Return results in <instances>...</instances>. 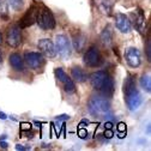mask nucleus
I'll use <instances>...</instances> for the list:
<instances>
[{
  "mask_svg": "<svg viewBox=\"0 0 151 151\" xmlns=\"http://www.w3.org/2000/svg\"><path fill=\"white\" fill-rule=\"evenodd\" d=\"M124 91H125V101H126L127 108L131 111L137 110L143 103V97L137 89L133 74H128L126 77V81L124 84Z\"/></svg>",
  "mask_w": 151,
  "mask_h": 151,
  "instance_id": "1",
  "label": "nucleus"
},
{
  "mask_svg": "<svg viewBox=\"0 0 151 151\" xmlns=\"http://www.w3.org/2000/svg\"><path fill=\"white\" fill-rule=\"evenodd\" d=\"M88 110L89 113L99 119H111L113 111H111V106L110 102L104 97V96H92L89 102H88Z\"/></svg>",
  "mask_w": 151,
  "mask_h": 151,
  "instance_id": "2",
  "label": "nucleus"
},
{
  "mask_svg": "<svg viewBox=\"0 0 151 151\" xmlns=\"http://www.w3.org/2000/svg\"><path fill=\"white\" fill-rule=\"evenodd\" d=\"M36 22H37V24H39V27L43 30H50V29L55 28V18H54L52 11L48 7H45V6L39 9L37 17H36Z\"/></svg>",
  "mask_w": 151,
  "mask_h": 151,
  "instance_id": "3",
  "label": "nucleus"
},
{
  "mask_svg": "<svg viewBox=\"0 0 151 151\" xmlns=\"http://www.w3.org/2000/svg\"><path fill=\"white\" fill-rule=\"evenodd\" d=\"M55 50L63 59H66L71 55V42L65 35H56L55 37Z\"/></svg>",
  "mask_w": 151,
  "mask_h": 151,
  "instance_id": "4",
  "label": "nucleus"
},
{
  "mask_svg": "<svg viewBox=\"0 0 151 151\" xmlns=\"http://www.w3.org/2000/svg\"><path fill=\"white\" fill-rule=\"evenodd\" d=\"M55 76H56V78H58V81L61 82L63 88L67 93H72L76 91V85L73 83V79L68 77L66 72L61 67H58L55 70Z\"/></svg>",
  "mask_w": 151,
  "mask_h": 151,
  "instance_id": "5",
  "label": "nucleus"
},
{
  "mask_svg": "<svg viewBox=\"0 0 151 151\" xmlns=\"http://www.w3.org/2000/svg\"><path fill=\"white\" fill-rule=\"evenodd\" d=\"M37 12H39V7H37L36 5L30 6V7L28 9V11L24 13V16L21 18V21H19V24H18V27H19L21 29H25V28L31 27V25L36 22Z\"/></svg>",
  "mask_w": 151,
  "mask_h": 151,
  "instance_id": "6",
  "label": "nucleus"
},
{
  "mask_svg": "<svg viewBox=\"0 0 151 151\" xmlns=\"http://www.w3.org/2000/svg\"><path fill=\"white\" fill-rule=\"evenodd\" d=\"M6 42L12 48H16V47H18L21 45L22 32H21V28L18 25H12V27L9 28L7 35H6Z\"/></svg>",
  "mask_w": 151,
  "mask_h": 151,
  "instance_id": "7",
  "label": "nucleus"
},
{
  "mask_svg": "<svg viewBox=\"0 0 151 151\" xmlns=\"http://www.w3.org/2000/svg\"><path fill=\"white\" fill-rule=\"evenodd\" d=\"M84 63L89 67H96L101 64V54L96 47H90L84 54Z\"/></svg>",
  "mask_w": 151,
  "mask_h": 151,
  "instance_id": "8",
  "label": "nucleus"
},
{
  "mask_svg": "<svg viewBox=\"0 0 151 151\" xmlns=\"http://www.w3.org/2000/svg\"><path fill=\"white\" fill-rule=\"evenodd\" d=\"M125 59L127 61V64L133 67V68H137L140 66L142 64V56H140V52L139 49L134 48V47H129L126 49L125 52Z\"/></svg>",
  "mask_w": 151,
  "mask_h": 151,
  "instance_id": "9",
  "label": "nucleus"
},
{
  "mask_svg": "<svg viewBox=\"0 0 151 151\" xmlns=\"http://www.w3.org/2000/svg\"><path fill=\"white\" fill-rule=\"evenodd\" d=\"M24 61L27 63V65L30 68L36 70V68H39L42 65L43 56H42V54L37 53V52H30V53H27L24 55Z\"/></svg>",
  "mask_w": 151,
  "mask_h": 151,
  "instance_id": "10",
  "label": "nucleus"
},
{
  "mask_svg": "<svg viewBox=\"0 0 151 151\" xmlns=\"http://www.w3.org/2000/svg\"><path fill=\"white\" fill-rule=\"evenodd\" d=\"M39 49L41 50L42 54H45L48 58H55L56 56V50L54 43L49 39H42L39 42Z\"/></svg>",
  "mask_w": 151,
  "mask_h": 151,
  "instance_id": "11",
  "label": "nucleus"
},
{
  "mask_svg": "<svg viewBox=\"0 0 151 151\" xmlns=\"http://www.w3.org/2000/svg\"><path fill=\"white\" fill-rule=\"evenodd\" d=\"M107 78H108V73L106 71H97L90 74V83L93 89L100 90Z\"/></svg>",
  "mask_w": 151,
  "mask_h": 151,
  "instance_id": "12",
  "label": "nucleus"
},
{
  "mask_svg": "<svg viewBox=\"0 0 151 151\" xmlns=\"http://www.w3.org/2000/svg\"><path fill=\"white\" fill-rule=\"evenodd\" d=\"M115 25L116 28L122 32V34H127L131 31L132 29V25H131V21L128 18L122 14V13H118L115 16Z\"/></svg>",
  "mask_w": 151,
  "mask_h": 151,
  "instance_id": "13",
  "label": "nucleus"
},
{
  "mask_svg": "<svg viewBox=\"0 0 151 151\" xmlns=\"http://www.w3.org/2000/svg\"><path fill=\"white\" fill-rule=\"evenodd\" d=\"M10 65L13 70L16 71H23L24 70V59L21 56V54H18V53H12L10 55Z\"/></svg>",
  "mask_w": 151,
  "mask_h": 151,
  "instance_id": "14",
  "label": "nucleus"
},
{
  "mask_svg": "<svg viewBox=\"0 0 151 151\" xmlns=\"http://www.w3.org/2000/svg\"><path fill=\"white\" fill-rule=\"evenodd\" d=\"M71 77L72 79H74L76 82H78V83H83L88 79V74L85 73V71L78 66H76L71 70Z\"/></svg>",
  "mask_w": 151,
  "mask_h": 151,
  "instance_id": "15",
  "label": "nucleus"
},
{
  "mask_svg": "<svg viewBox=\"0 0 151 151\" xmlns=\"http://www.w3.org/2000/svg\"><path fill=\"white\" fill-rule=\"evenodd\" d=\"M136 16V21H134V25L138 28V30L140 32H144V29H145V24H146V21H145V14L143 12V10L138 9L134 13Z\"/></svg>",
  "mask_w": 151,
  "mask_h": 151,
  "instance_id": "16",
  "label": "nucleus"
},
{
  "mask_svg": "<svg viewBox=\"0 0 151 151\" xmlns=\"http://www.w3.org/2000/svg\"><path fill=\"white\" fill-rule=\"evenodd\" d=\"M100 39H101V42H102L106 47L111 46V42H113V31H111L110 27H106V28L103 29V31L101 32Z\"/></svg>",
  "mask_w": 151,
  "mask_h": 151,
  "instance_id": "17",
  "label": "nucleus"
},
{
  "mask_svg": "<svg viewBox=\"0 0 151 151\" xmlns=\"http://www.w3.org/2000/svg\"><path fill=\"white\" fill-rule=\"evenodd\" d=\"M102 91V93L106 96V97H109L113 95V92H114V82H113V79L108 76V78L104 81L102 88L100 89Z\"/></svg>",
  "mask_w": 151,
  "mask_h": 151,
  "instance_id": "18",
  "label": "nucleus"
},
{
  "mask_svg": "<svg viewBox=\"0 0 151 151\" xmlns=\"http://www.w3.org/2000/svg\"><path fill=\"white\" fill-rule=\"evenodd\" d=\"M85 43V36L78 32V36L73 37V47L76 50H82V48L84 47Z\"/></svg>",
  "mask_w": 151,
  "mask_h": 151,
  "instance_id": "19",
  "label": "nucleus"
},
{
  "mask_svg": "<svg viewBox=\"0 0 151 151\" xmlns=\"http://www.w3.org/2000/svg\"><path fill=\"white\" fill-rule=\"evenodd\" d=\"M139 83H140V86L143 88L144 91H146V92L151 91V78H150L149 74H144L143 77L140 78Z\"/></svg>",
  "mask_w": 151,
  "mask_h": 151,
  "instance_id": "20",
  "label": "nucleus"
},
{
  "mask_svg": "<svg viewBox=\"0 0 151 151\" xmlns=\"http://www.w3.org/2000/svg\"><path fill=\"white\" fill-rule=\"evenodd\" d=\"M10 4L12 5L13 9L18 10L19 7H22V5H23V0H10Z\"/></svg>",
  "mask_w": 151,
  "mask_h": 151,
  "instance_id": "21",
  "label": "nucleus"
},
{
  "mask_svg": "<svg viewBox=\"0 0 151 151\" xmlns=\"http://www.w3.org/2000/svg\"><path fill=\"white\" fill-rule=\"evenodd\" d=\"M55 120H58V121H66V120H70V115H67V114L58 115V116H55Z\"/></svg>",
  "mask_w": 151,
  "mask_h": 151,
  "instance_id": "22",
  "label": "nucleus"
},
{
  "mask_svg": "<svg viewBox=\"0 0 151 151\" xmlns=\"http://www.w3.org/2000/svg\"><path fill=\"white\" fill-rule=\"evenodd\" d=\"M78 136L81 137V138H86V136H88V132H86V129H84V128H82V127H79V131H78Z\"/></svg>",
  "mask_w": 151,
  "mask_h": 151,
  "instance_id": "23",
  "label": "nucleus"
},
{
  "mask_svg": "<svg viewBox=\"0 0 151 151\" xmlns=\"http://www.w3.org/2000/svg\"><path fill=\"white\" fill-rule=\"evenodd\" d=\"M21 128H22L23 131H30V129H31V124H29V122H23V124L21 125Z\"/></svg>",
  "mask_w": 151,
  "mask_h": 151,
  "instance_id": "24",
  "label": "nucleus"
},
{
  "mask_svg": "<svg viewBox=\"0 0 151 151\" xmlns=\"http://www.w3.org/2000/svg\"><path fill=\"white\" fill-rule=\"evenodd\" d=\"M104 137H106V138H108V139H110V138L113 137V131H111V128H106Z\"/></svg>",
  "mask_w": 151,
  "mask_h": 151,
  "instance_id": "25",
  "label": "nucleus"
},
{
  "mask_svg": "<svg viewBox=\"0 0 151 151\" xmlns=\"http://www.w3.org/2000/svg\"><path fill=\"white\" fill-rule=\"evenodd\" d=\"M146 58L150 61V58H151V55H150V40H147V42H146Z\"/></svg>",
  "mask_w": 151,
  "mask_h": 151,
  "instance_id": "26",
  "label": "nucleus"
},
{
  "mask_svg": "<svg viewBox=\"0 0 151 151\" xmlns=\"http://www.w3.org/2000/svg\"><path fill=\"white\" fill-rule=\"evenodd\" d=\"M118 129H119V132H126V125L124 122H120Z\"/></svg>",
  "mask_w": 151,
  "mask_h": 151,
  "instance_id": "27",
  "label": "nucleus"
},
{
  "mask_svg": "<svg viewBox=\"0 0 151 151\" xmlns=\"http://www.w3.org/2000/svg\"><path fill=\"white\" fill-rule=\"evenodd\" d=\"M7 146H9V144H7L6 142L0 140V147H3V149H7Z\"/></svg>",
  "mask_w": 151,
  "mask_h": 151,
  "instance_id": "28",
  "label": "nucleus"
},
{
  "mask_svg": "<svg viewBox=\"0 0 151 151\" xmlns=\"http://www.w3.org/2000/svg\"><path fill=\"white\" fill-rule=\"evenodd\" d=\"M28 149H30V147H25V146H22L21 144H17V145H16V150H28Z\"/></svg>",
  "mask_w": 151,
  "mask_h": 151,
  "instance_id": "29",
  "label": "nucleus"
},
{
  "mask_svg": "<svg viewBox=\"0 0 151 151\" xmlns=\"http://www.w3.org/2000/svg\"><path fill=\"white\" fill-rule=\"evenodd\" d=\"M0 119H1V120H6L7 119V115L5 114L4 111H0Z\"/></svg>",
  "mask_w": 151,
  "mask_h": 151,
  "instance_id": "30",
  "label": "nucleus"
},
{
  "mask_svg": "<svg viewBox=\"0 0 151 151\" xmlns=\"http://www.w3.org/2000/svg\"><path fill=\"white\" fill-rule=\"evenodd\" d=\"M111 126H113V124H111L110 121H108V122L104 124V127H106V128H111Z\"/></svg>",
  "mask_w": 151,
  "mask_h": 151,
  "instance_id": "31",
  "label": "nucleus"
},
{
  "mask_svg": "<svg viewBox=\"0 0 151 151\" xmlns=\"http://www.w3.org/2000/svg\"><path fill=\"white\" fill-rule=\"evenodd\" d=\"M1 43H3V34L0 32V45H1Z\"/></svg>",
  "mask_w": 151,
  "mask_h": 151,
  "instance_id": "32",
  "label": "nucleus"
},
{
  "mask_svg": "<svg viewBox=\"0 0 151 151\" xmlns=\"http://www.w3.org/2000/svg\"><path fill=\"white\" fill-rule=\"evenodd\" d=\"M3 60V53H1V50H0V61Z\"/></svg>",
  "mask_w": 151,
  "mask_h": 151,
  "instance_id": "33",
  "label": "nucleus"
}]
</instances>
